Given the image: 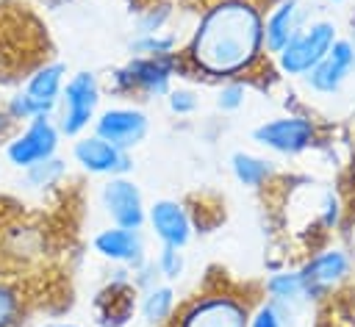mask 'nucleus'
Instances as JSON below:
<instances>
[{"instance_id": "nucleus-1", "label": "nucleus", "mask_w": 355, "mask_h": 327, "mask_svg": "<svg viewBox=\"0 0 355 327\" xmlns=\"http://www.w3.org/2000/svg\"><path fill=\"white\" fill-rule=\"evenodd\" d=\"M275 0H205L183 55L205 80L250 78L266 58L263 19Z\"/></svg>"}, {"instance_id": "nucleus-2", "label": "nucleus", "mask_w": 355, "mask_h": 327, "mask_svg": "<svg viewBox=\"0 0 355 327\" xmlns=\"http://www.w3.org/2000/svg\"><path fill=\"white\" fill-rule=\"evenodd\" d=\"M191 72L183 50L166 53V55H130L122 67H116L108 75V91L116 97H166L169 89L175 86V78Z\"/></svg>"}, {"instance_id": "nucleus-3", "label": "nucleus", "mask_w": 355, "mask_h": 327, "mask_svg": "<svg viewBox=\"0 0 355 327\" xmlns=\"http://www.w3.org/2000/svg\"><path fill=\"white\" fill-rule=\"evenodd\" d=\"M100 103H103V83H100L97 72H92V69L72 72L61 89V97H58V105L53 114L61 136L72 141V139L89 133L103 108Z\"/></svg>"}, {"instance_id": "nucleus-4", "label": "nucleus", "mask_w": 355, "mask_h": 327, "mask_svg": "<svg viewBox=\"0 0 355 327\" xmlns=\"http://www.w3.org/2000/svg\"><path fill=\"white\" fill-rule=\"evenodd\" d=\"M67 78H69V72H67L64 61H44V64H39L28 75L25 86L17 89L6 100V114L11 116V122L14 125L17 122L25 125V122L39 119V116H53Z\"/></svg>"}, {"instance_id": "nucleus-5", "label": "nucleus", "mask_w": 355, "mask_h": 327, "mask_svg": "<svg viewBox=\"0 0 355 327\" xmlns=\"http://www.w3.org/2000/svg\"><path fill=\"white\" fill-rule=\"evenodd\" d=\"M250 313L252 308L239 291L211 288L186 299L166 327H247Z\"/></svg>"}, {"instance_id": "nucleus-6", "label": "nucleus", "mask_w": 355, "mask_h": 327, "mask_svg": "<svg viewBox=\"0 0 355 327\" xmlns=\"http://www.w3.org/2000/svg\"><path fill=\"white\" fill-rule=\"evenodd\" d=\"M336 39H338V25L333 19H308L272 61L283 78L302 80L327 55Z\"/></svg>"}, {"instance_id": "nucleus-7", "label": "nucleus", "mask_w": 355, "mask_h": 327, "mask_svg": "<svg viewBox=\"0 0 355 327\" xmlns=\"http://www.w3.org/2000/svg\"><path fill=\"white\" fill-rule=\"evenodd\" d=\"M250 139L272 155L297 158L319 144V125L308 114H277L258 122L250 130Z\"/></svg>"}, {"instance_id": "nucleus-8", "label": "nucleus", "mask_w": 355, "mask_h": 327, "mask_svg": "<svg viewBox=\"0 0 355 327\" xmlns=\"http://www.w3.org/2000/svg\"><path fill=\"white\" fill-rule=\"evenodd\" d=\"M61 141H64V136H61L55 119L53 116H39V119L25 122L19 130H14L6 139L3 155L14 169L25 172V169L58 155Z\"/></svg>"}, {"instance_id": "nucleus-9", "label": "nucleus", "mask_w": 355, "mask_h": 327, "mask_svg": "<svg viewBox=\"0 0 355 327\" xmlns=\"http://www.w3.org/2000/svg\"><path fill=\"white\" fill-rule=\"evenodd\" d=\"M297 272H300L308 302H319V299L330 297L341 283L349 280L352 255L344 247H322L313 255H308L297 266Z\"/></svg>"}, {"instance_id": "nucleus-10", "label": "nucleus", "mask_w": 355, "mask_h": 327, "mask_svg": "<svg viewBox=\"0 0 355 327\" xmlns=\"http://www.w3.org/2000/svg\"><path fill=\"white\" fill-rule=\"evenodd\" d=\"M100 211L108 219V224L141 230L147 224V200L141 186L130 175H116L105 177L100 186Z\"/></svg>"}, {"instance_id": "nucleus-11", "label": "nucleus", "mask_w": 355, "mask_h": 327, "mask_svg": "<svg viewBox=\"0 0 355 327\" xmlns=\"http://www.w3.org/2000/svg\"><path fill=\"white\" fill-rule=\"evenodd\" d=\"M92 133H97L100 139L111 141L114 147L130 152L136 150L147 133H150V114L141 105L133 103H116V105H105L100 108Z\"/></svg>"}, {"instance_id": "nucleus-12", "label": "nucleus", "mask_w": 355, "mask_h": 327, "mask_svg": "<svg viewBox=\"0 0 355 327\" xmlns=\"http://www.w3.org/2000/svg\"><path fill=\"white\" fill-rule=\"evenodd\" d=\"M69 158L80 172H86L92 177H103V180L105 177H116V175H130V169H133L130 152L114 147L111 141L100 139L92 130L78 136V139H72Z\"/></svg>"}, {"instance_id": "nucleus-13", "label": "nucleus", "mask_w": 355, "mask_h": 327, "mask_svg": "<svg viewBox=\"0 0 355 327\" xmlns=\"http://www.w3.org/2000/svg\"><path fill=\"white\" fill-rule=\"evenodd\" d=\"M150 236L158 241V247H178L186 249L194 238V219L189 208L175 197H158L147 202V224Z\"/></svg>"}, {"instance_id": "nucleus-14", "label": "nucleus", "mask_w": 355, "mask_h": 327, "mask_svg": "<svg viewBox=\"0 0 355 327\" xmlns=\"http://www.w3.org/2000/svg\"><path fill=\"white\" fill-rule=\"evenodd\" d=\"M92 252L111 266H128V269H136L139 263H144L150 258L141 230H130V227H119V224L100 227L92 236Z\"/></svg>"}, {"instance_id": "nucleus-15", "label": "nucleus", "mask_w": 355, "mask_h": 327, "mask_svg": "<svg viewBox=\"0 0 355 327\" xmlns=\"http://www.w3.org/2000/svg\"><path fill=\"white\" fill-rule=\"evenodd\" d=\"M355 72V39L349 36H338L336 44L327 50V55L302 78L305 86L313 94L330 97L338 94L341 86L347 83V78Z\"/></svg>"}, {"instance_id": "nucleus-16", "label": "nucleus", "mask_w": 355, "mask_h": 327, "mask_svg": "<svg viewBox=\"0 0 355 327\" xmlns=\"http://www.w3.org/2000/svg\"><path fill=\"white\" fill-rule=\"evenodd\" d=\"M305 22H308V11L302 8L300 0H277V3H272L269 11H266V19H263L266 55L275 58Z\"/></svg>"}, {"instance_id": "nucleus-17", "label": "nucleus", "mask_w": 355, "mask_h": 327, "mask_svg": "<svg viewBox=\"0 0 355 327\" xmlns=\"http://www.w3.org/2000/svg\"><path fill=\"white\" fill-rule=\"evenodd\" d=\"M136 302H139V291L133 288V283L128 285L105 283L94 299L100 327H125L136 313Z\"/></svg>"}, {"instance_id": "nucleus-18", "label": "nucleus", "mask_w": 355, "mask_h": 327, "mask_svg": "<svg viewBox=\"0 0 355 327\" xmlns=\"http://www.w3.org/2000/svg\"><path fill=\"white\" fill-rule=\"evenodd\" d=\"M227 166H230L233 180H236L239 186L250 188V191H261V188L272 186L275 177L280 175L275 158L261 155V152H250V150H236V152H230Z\"/></svg>"}, {"instance_id": "nucleus-19", "label": "nucleus", "mask_w": 355, "mask_h": 327, "mask_svg": "<svg viewBox=\"0 0 355 327\" xmlns=\"http://www.w3.org/2000/svg\"><path fill=\"white\" fill-rule=\"evenodd\" d=\"M263 294L272 305H277L283 310V316H294L302 305H311L308 297H305V288H302V280H300V272L297 266H283V269H275L266 283H263Z\"/></svg>"}, {"instance_id": "nucleus-20", "label": "nucleus", "mask_w": 355, "mask_h": 327, "mask_svg": "<svg viewBox=\"0 0 355 327\" xmlns=\"http://www.w3.org/2000/svg\"><path fill=\"white\" fill-rule=\"evenodd\" d=\"M180 308V299H178V291L172 283L161 280L144 291H139V302H136V310L139 316L144 319V324L150 327H166L175 313Z\"/></svg>"}, {"instance_id": "nucleus-21", "label": "nucleus", "mask_w": 355, "mask_h": 327, "mask_svg": "<svg viewBox=\"0 0 355 327\" xmlns=\"http://www.w3.org/2000/svg\"><path fill=\"white\" fill-rule=\"evenodd\" d=\"M67 175H69V164H67L61 155H53V158L42 161V164L25 169V172H22V180H25L28 188L50 191V188L61 186V183L67 180Z\"/></svg>"}, {"instance_id": "nucleus-22", "label": "nucleus", "mask_w": 355, "mask_h": 327, "mask_svg": "<svg viewBox=\"0 0 355 327\" xmlns=\"http://www.w3.org/2000/svg\"><path fill=\"white\" fill-rule=\"evenodd\" d=\"M130 55H166L180 50V36L172 30H158V33H133L128 42Z\"/></svg>"}, {"instance_id": "nucleus-23", "label": "nucleus", "mask_w": 355, "mask_h": 327, "mask_svg": "<svg viewBox=\"0 0 355 327\" xmlns=\"http://www.w3.org/2000/svg\"><path fill=\"white\" fill-rule=\"evenodd\" d=\"M247 94H250V86H247V78H233V80H222L214 91V105L222 111V114H236L244 108L247 103Z\"/></svg>"}, {"instance_id": "nucleus-24", "label": "nucleus", "mask_w": 355, "mask_h": 327, "mask_svg": "<svg viewBox=\"0 0 355 327\" xmlns=\"http://www.w3.org/2000/svg\"><path fill=\"white\" fill-rule=\"evenodd\" d=\"M22 294L14 283H8L6 277H0V327H17L22 321Z\"/></svg>"}, {"instance_id": "nucleus-25", "label": "nucleus", "mask_w": 355, "mask_h": 327, "mask_svg": "<svg viewBox=\"0 0 355 327\" xmlns=\"http://www.w3.org/2000/svg\"><path fill=\"white\" fill-rule=\"evenodd\" d=\"M164 100H166L169 114L172 116H180V119L194 116L200 111V91L191 89V86H172Z\"/></svg>"}, {"instance_id": "nucleus-26", "label": "nucleus", "mask_w": 355, "mask_h": 327, "mask_svg": "<svg viewBox=\"0 0 355 327\" xmlns=\"http://www.w3.org/2000/svg\"><path fill=\"white\" fill-rule=\"evenodd\" d=\"M153 260L158 266L161 280H166V283H175V280H180L186 274V255L178 247H158Z\"/></svg>"}, {"instance_id": "nucleus-27", "label": "nucleus", "mask_w": 355, "mask_h": 327, "mask_svg": "<svg viewBox=\"0 0 355 327\" xmlns=\"http://www.w3.org/2000/svg\"><path fill=\"white\" fill-rule=\"evenodd\" d=\"M172 19V6L169 3H153L136 17V33H158L166 30Z\"/></svg>"}, {"instance_id": "nucleus-28", "label": "nucleus", "mask_w": 355, "mask_h": 327, "mask_svg": "<svg viewBox=\"0 0 355 327\" xmlns=\"http://www.w3.org/2000/svg\"><path fill=\"white\" fill-rule=\"evenodd\" d=\"M247 327H286V316H283V310L277 305H272L269 299H263L261 305L252 308Z\"/></svg>"}, {"instance_id": "nucleus-29", "label": "nucleus", "mask_w": 355, "mask_h": 327, "mask_svg": "<svg viewBox=\"0 0 355 327\" xmlns=\"http://www.w3.org/2000/svg\"><path fill=\"white\" fill-rule=\"evenodd\" d=\"M130 272H133V288H136V291H144V288L161 283V274H158V266H155L153 258H147L144 263H139V266L130 269Z\"/></svg>"}, {"instance_id": "nucleus-30", "label": "nucleus", "mask_w": 355, "mask_h": 327, "mask_svg": "<svg viewBox=\"0 0 355 327\" xmlns=\"http://www.w3.org/2000/svg\"><path fill=\"white\" fill-rule=\"evenodd\" d=\"M11 127H14L11 116L6 114V108H0V139H8L11 136Z\"/></svg>"}, {"instance_id": "nucleus-31", "label": "nucleus", "mask_w": 355, "mask_h": 327, "mask_svg": "<svg viewBox=\"0 0 355 327\" xmlns=\"http://www.w3.org/2000/svg\"><path fill=\"white\" fill-rule=\"evenodd\" d=\"M42 327H80V324H75V321H47Z\"/></svg>"}, {"instance_id": "nucleus-32", "label": "nucleus", "mask_w": 355, "mask_h": 327, "mask_svg": "<svg viewBox=\"0 0 355 327\" xmlns=\"http://www.w3.org/2000/svg\"><path fill=\"white\" fill-rule=\"evenodd\" d=\"M53 3H69V0H53Z\"/></svg>"}, {"instance_id": "nucleus-33", "label": "nucleus", "mask_w": 355, "mask_h": 327, "mask_svg": "<svg viewBox=\"0 0 355 327\" xmlns=\"http://www.w3.org/2000/svg\"><path fill=\"white\" fill-rule=\"evenodd\" d=\"M330 3H344V0H330Z\"/></svg>"}]
</instances>
